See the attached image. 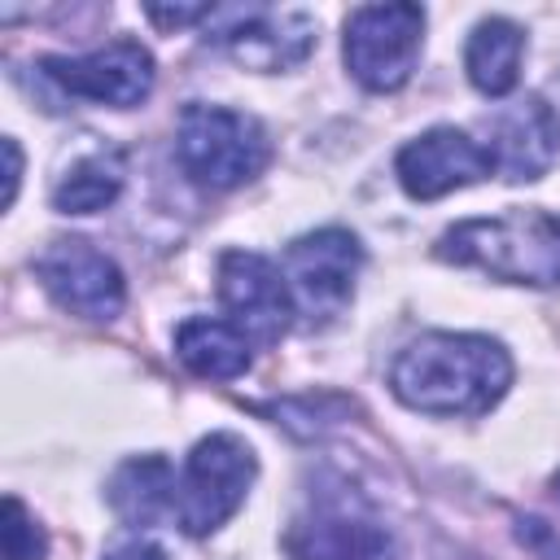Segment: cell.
<instances>
[{
    "label": "cell",
    "mask_w": 560,
    "mask_h": 560,
    "mask_svg": "<svg viewBox=\"0 0 560 560\" xmlns=\"http://www.w3.org/2000/svg\"><path fill=\"white\" fill-rule=\"evenodd\" d=\"M122 192V162L114 153L79 158L52 188V206L61 214H96Z\"/></svg>",
    "instance_id": "cell-17"
},
{
    "label": "cell",
    "mask_w": 560,
    "mask_h": 560,
    "mask_svg": "<svg viewBox=\"0 0 560 560\" xmlns=\"http://www.w3.org/2000/svg\"><path fill=\"white\" fill-rule=\"evenodd\" d=\"M424 44V9L420 4H363L346 18L341 57L346 70L368 92H398Z\"/></svg>",
    "instance_id": "cell-5"
},
{
    "label": "cell",
    "mask_w": 560,
    "mask_h": 560,
    "mask_svg": "<svg viewBox=\"0 0 560 560\" xmlns=\"http://www.w3.org/2000/svg\"><path fill=\"white\" fill-rule=\"evenodd\" d=\"M175 468L162 455H136L114 468L109 477V508L127 525H153L175 516Z\"/></svg>",
    "instance_id": "cell-15"
},
{
    "label": "cell",
    "mask_w": 560,
    "mask_h": 560,
    "mask_svg": "<svg viewBox=\"0 0 560 560\" xmlns=\"http://www.w3.org/2000/svg\"><path fill=\"white\" fill-rule=\"evenodd\" d=\"M289 560H381V525L350 499H319L284 534Z\"/></svg>",
    "instance_id": "cell-11"
},
{
    "label": "cell",
    "mask_w": 560,
    "mask_h": 560,
    "mask_svg": "<svg viewBox=\"0 0 560 560\" xmlns=\"http://www.w3.org/2000/svg\"><path fill=\"white\" fill-rule=\"evenodd\" d=\"M254 341L228 324V319H210V315H192L175 328V354L188 372L206 376V381H232L249 368Z\"/></svg>",
    "instance_id": "cell-14"
},
{
    "label": "cell",
    "mask_w": 560,
    "mask_h": 560,
    "mask_svg": "<svg viewBox=\"0 0 560 560\" xmlns=\"http://www.w3.org/2000/svg\"><path fill=\"white\" fill-rule=\"evenodd\" d=\"M39 70L61 92H70L79 101L114 105V109L140 105L153 88V57L136 39H114V44L83 52V57H44Z\"/></svg>",
    "instance_id": "cell-9"
},
{
    "label": "cell",
    "mask_w": 560,
    "mask_h": 560,
    "mask_svg": "<svg viewBox=\"0 0 560 560\" xmlns=\"http://www.w3.org/2000/svg\"><path fill=\"white\" fill-rule=\"evenodd\" d=\"M35 276L48 289V298L70 315H83L96 324H109L122 315V302H127L122 271L109 254H101L88 241H74V236L52 241L35 258Z\"/></svg>",
    "instance_id": "cell-7"
},
{
    "label": "cell",
    "mask_w": 560,
    "mask_h": 560,
    "mask_svg": "<svg viewBox=\"0 0 560 560\" xmlns=\"http://www.w3.org/2000/svg\"><path fill=\"white\" fill-rule=\"evenodd\" d=\"M144 13H149L158 26H188V22H201V18H210V13H214V4H188V9H184V4H175V9L149 4Z\"/></svg>",
    "instance_id": "cell-19"
},
{
    "label": "cell",
    "mask_w": 560,
    "mask_h": 560,
    "mask_svg": "<svg viewBox=\"0 0 560 560\" xmlns=\"http://www.w3.org/2000/svg\"><path fill=\"white\" fill-rule=\"evenodd\" d=\"M438 258L508 284H560V214L512 206L490 219H464L442 232Z\"/></svg>",
    "instance_id": "cell-2"
},
{
    "label": "cell",
    "mask_w": 560,
    "mask_h": 560,
    "mask_svg": "<svg viewBox=\"0 0 560 560\" xmlns=\"http://www.w3.org/2000/svg\"><path fill=\"white\" fill-rule=\"evenodd\" d=\"M105 560H171L158 542H149V538H127L122 547H114Z\"/></svg>",
    "instance_id": "cell-20"
},
{
    "label": "cell",
    "mask_w": 560,
    "mask_h": 560,
    "mask_svg": "<svg viewBox=\"0 0 560 560\" xmlns=\"http://www.w3.org/2000/svg\"><path fill=\"white\" fill-rule=\"evenodd\" d=\"M512 385V359L477 332H424L398 350L389 389L424 416H481Z\"/></svg>",
    "instance_id": "cell-1"
},
{
    "label": "cell",
    "mask_w": 560,
    "mask_h": 560,
    "mask_svg": "<svg viewBox=\"0 0 560 560\" xmlns=\"http://www.w3.org/2000/svg\"><path fill=\"white\" fill-rule=\"evenodd\" d=\"M258 472V459L245 438L236 433H210L201 438L175 481V521L184 534L206 538L214 534L249 494Z\"/></svg>",
    "instance_id": "cell-4"
},
{
    "label": "cell",
    "mask_w": 560,
    "mask_h": 560,
    "mask_svg": "<svg viewBox=\"0 0 560 560\" xmlns=\"http://www.w3.org/2000/svg\"><path fill=\"white\" fill-rule=\"evenodd\" d=\"M490 158H494V175L521 184V179H538L560 149V122L551 114V105L542 96H525L512 109H503L490 122V140H486Z\"/></svg>",
    "instance_id": "cell-13"
},
{
    "label": "cell",
    "mask_w": 560,
    "mask_h": 560,
    "mask_svg": "<svg viewBox=\"0 0 560 560\" xmlns=\"http://www.w3.org/2000/svg\"><path fill=\"white\" fill-rule=\"evenodd\" d=\"M223 18L228 26L214 39L249 70H289L315 48V18L302 9H223Z\"/></svg>",
    "instance_id": "cell-12"
},
{
    "label": "cell",
    "mask_w": 560,
    "mask_h": 560,
    "mask_svg": "<svg viewBox=\"0 0 560 560\" xmlns=\"http://www.w3.org/2000/svg\"><path fill=\"white\" fill-rule=\"evenodd\" d=\"M175 158L201 188H236L267 166L271 140L254 114L192 101L179 109Z\"/></svg>",
    "instance_id": "cell-3"
},
{
    "label": "cell",
    "mask_w": 560,
    "mask_h": 560,
    "mask_svg": "<svg viewBox=\"0 0 560 560\" xmlns=\"http://www.w3.org/2000/svg\"><path fill=\"white\" fill-rule=\"evenodd\" d=\"M556 499H560V472H556Z\"/></svg>",
    "instance_id": "cell-22"
},
{
    "label": "cell",
    "mask_w": 560,
    "mask_h": 560,
    "mask_svg": "<svg viewBox=\"0 0 560 560\" xmlns=\"http://www.w3.org/2000/svg\"><path fill=\"white\" fill-rule=\"evenodd\" d=\"M363 267V245L346 228H319L311 236H298L284 249V280L293 293V306L315 324L346 311L354 298V280Z\"/></svg>",
    "instance_id": "cell-6"
},
{
    "label": "cell",
    "mask_w": 560,
    "mask_h": 560,
    "mask_svg": "<svg viewBox=\"0 0 560 560\" xmlns=\"http://www.w3.org/2000/svg\"><path fill=\"white\" fill-rule=\"evenodd\" d=\"M4 158H9V175H4L9 192H4V206H13V197H18V179H22V149H18L13 136H4Z\"/></svg>",
    "instance_id": "cell-21"
},
{
    "label": "cell",
    "mask_w": 560,
    "mask_h": 560,
    "mask_svg": "<svg viewBox=\"0 0 560 560\" xmlns=\"http://www.w3.org/2000/svg\"><path fill=\"white\" fill-rule=\"evenodd\" d=\"M219 302L228 311V324H236L258 346H271L289 332L293 319L289 280L271 258L254 249H228L219 258Z\"/></svg>",
    "instance_id": "cell-8"
},
{
    "label": "cell",
    "mask_w": 560,
    "mask_h": 560,
    "mask_svg": "<svg viewBox=\"0 0 560 560\" xmlns=\"http://www.w3.org/2000/svg\"><path fill=\"white\" fill-rule=\"evenodd\" d=\"M394 175L407 197L433 201L455 188H468L477 179L494 175V158L481 140H472L459 127H429L424 136L407 140L394 158Z\"/></svg>",
    "instance_id": "cell-10"
},
{
    "label": "cell",
    "mask_w": 560,
    "mask_h": 560,
    "mask_svg": "<svg viewBox=\"0 0 560 560\" xmlns=\"http://www.w3.org/2000/svg\"><path fill=\"white\" fill-rule=\"evenodd\" d=\"M521 52H525V31L516 22L481 18L468 35V48H464L468 83L481 96H508L521 79Z\"/></svg>",
    "instance_id": "cell-16"
},
{
    "label": "cell",
    "mask_w": 560,
    "mask_h": 560,
    "mask_svg": "<svg viewBox=\"0 0 560 560\" xmlns=\"http://www.w3.org/2000/svg\"><path fill=\"white\" fill-rule=\"evenodd\" d=\"M4 560H48V534L44 525L26 512V503L18 494H4Z\"/></svg>",
    "instance_id": "cell-18"
}]
</instances>
